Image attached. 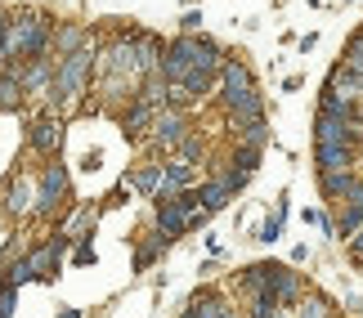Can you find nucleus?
Masks as SVG:
<instances>
[{
  "instance_id": "nucleus-1",
  "label": "nucleus",
  "mask_w": 363,
  "mask_h": 318,
  "mask_svg": "<svg viewBox=\"0 0 363 318\" xmlns=\"http://www.w3.org/2000/svg\"><path fill=\"white\" fill-rule=\"evenodd\" d=\"M90 63H94L90 50L63 54V63L54 67V81H50V94H54V103H59V108H67V103L81 99V90H86V76H90Z\"/></svg>"
},
{
  "instance_id": "nucleus-2",
  "label": "nucleus",
  "mask_w": 363,
  "mask_h": 318,
  "mask_svg": "<svg viewBox=\"0 0 363 318\" xmlns=\"http://www.w3.org/2000/svg\"><path fill=\"white\" fill-rule=\"evenodd\" d=\"M45 45H50L45 13H23V18H13V27H9L13 59H45Z\"/></svg>"
},
{
  "instance_id": "nucleus-3",
  "label": "nucleus",
  "mask_w": 363,
  "mask_h": 318,
  "mask_svg": "<svg viewBox=\"0 0 363 318\" xmlns=\"http://www.w3.org/2000/svg\"><path fill=\"white\" fill-rule=\"evenodd\" d=\"M63 198H67V171L63 166H45V175L36 184V215H50Z\"/></svg>"
},
{
  "instance_id": "nucleus-4",
  "label": "nucleus",
  "mask_w": 363,
  "mask_h": 318,
  "mask_svg": "<svg viewBox=\"0 0 363 318\" xmlns=\"http://www.w3.org/2000/svg\"><path fill=\"white\" fill-rule=\"evenodd\" d=\"M59 140H63V126H59V117H36V121H32V135H27V144H32L40 157H54V148H59Z\"/></svg>"
},
{
  "instance_id": "nucleus-5",
  "label": "nucleus",
  "mask_w": 363,
  "mask_h": 318,
  "mask_svg": "<svg viewBox=\"0 0 363 318\" xmlns=\"http://www.w3.org/2000/svg\"><path fill=\"white\" fill-rule=\"evenodd\" d=\"M189 206L179 202V198H166V202H157V229L166 233V238H179V233L189 229Z\"/></svg>"
},
{
  "instance_id": "nucleus-6",
  "label": "nucleus",
  "mask_w": 363,
  "mask_h": 318,
  "mask_svg": "<svg viewBox=\"0 0 363 318\" xmlns=\"http://www.w3.org/2000/svg\"><path fill=\"white\" fill-rule=\"evenodd\" d=\"M152 140H157V144H179V140H184V113H179V108L162 113L157 121H152Z\"/></svg>"
},
{
  "instance_id": "nucleus-7",
  "label": "nucleus",
  "mask_w": 363,
  "mask_h": 318,
  "mask_svg": "<svg viewBox=\"0 0 363 318\" xmlns=\"http://www.w3.org/2000/svg\"><path fill=\"white\" fill-rule=\"evenodd\" d=\"M23 81H18V72H9V67H0V113H13V108L23 103Z\"/></svg>"
},
{
  "instance_id": "nucleus-8",
  "label": "nucleus",
  "mask_w": 363,
  "mask_h": 318,
  "mask_svg": "<svg viewBox=\"0 0 363 318\" xmlns=\"http://www.w3.org/2000/svg\"><path fill=\"white\" fill-rule=\"evenodd\" d=\"M189 179H193V166H189L184 157H179V161H171V166H166V179H162V188H157V202H166V198H171V188H184Z\"/></svg>"
},
{
  "instance_id": "nucleus-9",
  "label": "nucleus",
  "mask_w": 363,
  "mask_h": 318,
  "mask_svg": "<svg viewBox=\"0 0 363 318\" xmlns=\"http://www.w3.org/2000/svg\"><path fill=\"white\" fill-rule=\"evenodd\" d=\"M9 211L23 215V211H36V188L27 184V179H18V184H9Z\"/></svg>"
},
{
  "instance_id": "nucleus-10",
  "label": "nucleus",
  "mask_w": 363,
  "mask_h": 318,
  "mask_svg": "<svg viewBox=\"0 0 363 318\" xmlns=\"http://www.w3.org/2000/svg\"><path fill=\"white\" fill-rule=\"evenodd\" d=\"M90 40V32L86 27H59V32H54V50H63V54H72V50H81Z\"/></svg>"
},
{
  "instance_id": "nucleus-11",
  "label": "nucleus",
  "mask_w": 363,
  "mask_h": 318,
  "mask_svg": "<svg viewBox=\"0 0 363 318\" xmlns=\"http://www.w3.org/2000/svg\"><path fill=\"white\" fill-rule=\"evenodd\" d=\"M229 184H225V179H216V184H202L198 188V198H202V206H206V211H220V206H225L229 202Z\"/></svg>"
},
{
  "instance_id": "nucleus-12",
  "label": "nucleus",
  "mask_w": 363,
  "mask_h": 318,
  "mask_svg": "<svg viewBox=\"0 0 363 318\" xmlns=\"http://www.w3.org/2000/svg\"><path fill=\"white\" fill-rule=\"evenodd\" d=\"M318 161H323V171H337L350 161V153H345V144H318Z\"/></svg>"
},
{
  "instance_id": "nucleus-13",
  "label": "nucleus",
  "mask_w": 363,
  "mask_h": 318,
  "mask_svg": "<svg viewBox=\"0 0 363 318\" xmlns=\"http://www.w3.org/2000/svg\"><path fill=\"white\" fill-rule=\"evenodd\" d=\"M5 278H13V283H32V278H40V273H36V265H32V256H27V260H18V265H9L5 269Z\"/></svg>"
},
{
  "instance_id": "nucleus-14",
  "label": "nucleus",
  "mask_w": 363,
  "mask_h": 318,
  "mask_svg": "<svg viewBox=\"0 0 363 318\" xmlns=\"http://www.w3.org/2000/svg\"><path fill=\"white\" fill-rule=\"evenodd\" d=\"M13 292H18V283H13V278L0 283V318H13Z\"/></svg>"
},
{
  "instance_id": "nucleus-15",
  "label": "nucleus",
  "mask_w": 363,
  "mask_h": 318,
  "mask_svg": "<svg viewBox=\"0 0 363 318\" xmlns=\"http://www.w3.org/2000/svg\"><path fill=\"white\" fill-rule=\"evenodd\" d=\"M345 59H350V72H359V76H363V36H354V40H350Z\"/></svg>"
},
{
  "instance_id": "nucleus-16",
  "label": "nucleus",
  "mask_w": 363,
  "mask_h": 318,
  "mask_svg": "<svg viewBox=\"0 0 363 318\" xmlns=\"http://www.w3.org/2000/svg\"><path fill=\"white\" fill-rule=\"evenodd\" d=\"M179 153H184V161L202 157V140H198V135H184V140H179Z\"/></svg>"
},
{
  "instance_id": "nucleus-17",
  "label": "nucleus",
  "mask_w": 363,
  "mask_h": 318,
  "mask_svg": "<svg viewBox=\"0 0 363 318\" xmlns=\"http://www.w3.org/2000/svg\"><path fill=\"white\" fill-rule=\"evenodd\" d=\"M135 188L157 193V188H162V184H157V171H152V166H148V171H139V175H135Z\"/></svg>"
},
{
  "instance_id": "nucleus-18",
  "label": "nucleus",
  "mask_w": 363,
  "mask_h": 318,
  "mask_svg": "<svg viewBox=\"0 0 363 318\" xmlns=\"http://www.w3.org/2000/svg\"><path fill=\"white\" fill-rule=\"evenodd\" d=\"M256 161H260V153H256V144H247V148H238V166H242V171H256Z\"/></svg>"
},
{
  "instance_id": "nucleus-19",
  "label": "nucleus",
  "mask_w": 363,
  "mask_h": 318,
  "mask_svg": "<svg viewBox=\"0 0 363 318\" xmlns=\"http://www.w3.org/2000/svg\"><path fill=\"white\" fill-rule=\"evenodd\" d=\"M264 135H269L264 121H251V126H247V144H264Z\"/></svg>"
},
{
  "instance_id": "nucleus-20",
  "label": "nucleus",
  "mask_w": 363,
  "mask_h": 318,
  "mask_svg": "<svg viewBox=\"0 0 363 318\" xmlns=\"http://www.w3.org/2000/svg\"><path fill=\"white\" fill-rule=\"evenodd\" d=\"M278 229H283V220H264V229H260V242H274V238H278Z\"/></svg>"
},
{
  "instance_id": "nucleus-21",
  "label": "nucleus",
  "mask_w": 363,
  "mask_h": 318,
  "mask_svg": "<svg viewBox=\"0 0 363 318\" xmlns=\"http://www.w3.org/2000/svg\"><path fill=\"white\" fill-rule=\"evenodd\" d=\"M152 256H157V246H144V251L135 256V269H148V265H152Z\"/></svg>"
},
{
  "instance_id": "nucleus-22",
  "label": "nucleus",
  "mask_w": 363,
  "mask_h": 318,
  "mask_svg": "<svg viewBox=\"0 0 363 318\" xmlns=\"http://www.w3.org/2000/svg\"><path fill=\"white\" fill-rule=\"evenodd\" d=\"M90 260H94V246L86 242V246H81V251H77V265H90Z\"/></svg>"
},
{
  "instance_id": "nucleus-23",
  "label": "nucleus",
  "mask_w": 363,
  "mask_h": 318,
  "mask_svg": "<svg viewBox=\"0 0 363 318\" xmlns=\"http://www.w3.org/2000/svg\"><path fill=\"white\" fill-rule=\"evenodd\" d=\"M301 318H323V300H314V305H305Z\"/></svg>"
},
{
  "instance_id": "nucleus-24",
  "label": "nucleus",
  "mask_w": 363,
  "mask_h": 318,
  "mask_svg": "<svg viewBox=\"0 0 363 318\" xmlns=\"http://www.w3.org/2000/svg\"><path fill=\"white\" fill-rule=\"evenodd\" d=\"M354 256L363 260V233H359V238H354Z\"/></svg>"
},
{
  "instance_id": "nucleus-25",
  "label": "nucleus",
  "mask_w": 363,
  "mask_h": 318,
  "mask_svg": "<svg viewBox=\"0 0 363 318\" xmlns=\"http://www.w3.org/2000/svg\"><path fill=\"white\" fill-rule=\"evenodd\" d=\"M63 318H81V314H77V310H63Z\"/></svg>"
}]
</instances>
